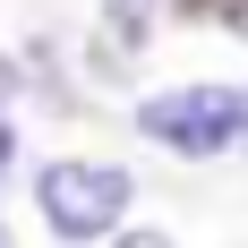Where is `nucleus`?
I'll list each match as a JSON object with an SVG mask.
<instances>
[{"label":"nucleus","mask_w":248,"mask_h":248,"mask_svg":"<svg viewBox=\"0 0 248 248\" xmlns=\"http://www.w3.org/2000/svg\"><path fill=\"white\" fill-rule=\"evenodd\" d=\"M111 248H171V240H154V231H128V240H111Z\"/></svg>","instance_id":"4"},{"label":"nucleus","mask_w":248,"mask_h":248,"mask_svg":"<svg viewBox=\"0 0 248 248\" xmlns=\"http://www.w3.org/2000/svg\"><path fill=\"white\" fill-rule=\"evenodd\" d=\"M137 128H146L163 154H231L248 137V86H163V94L137 103Z\"/></svg>","instance_id":"1"},{"label":"nucleus","mask_w":248,"mask_h":248,"mask_svg":"<svg viewBox=\"0 0 248 248\" xmlns=\"http://www.w3.org/2000/svg\"><path fill=\"white\" fill-rule=\"evenodd\" d=\"M240 146H248V137H240Z\"/></svg>","instance_id":"7"},{"label":"nucleus","mask_w":248,"mask_h":248,"mask_svg":"<svg viewBox=\"0 0 248 248\" xmlns=\"http://www.w3.org/2000/svg\"><path fill=\"white\" fill-rule=\"evenodd\" d=\"M0 248H9V231H0Z\"/></svg>","instance_id":"6"},{"label":"nucleus","mask_w":248,"mask_h":248,"mask_svg":"<svg viewBox=\"0 0 248 248\" xmlns=\"http://www.w3.org/2000/svg\"><path fill=\"white\" fill-rule=\"evenodd\" d=\"M9 94H17V69H9V60H0V103H9Z\"/></svg>","instance_id":"5"},{"label":"nucleus","mask_w":248,"mask_h":248,"mask_svg":"<svg viewBox=\"0 0 248 248\" xmlns=\"http://www.w3.org/2000/svg\"><path fill=\"white\" fill-rule=\"evenodd\" d=\"M111 17H120V26H137V17H146V0H111Z\"/></svg>","instance_id":"3"},{"label":"nucleus","mask_w":248,"mask_h":248,"mask_svg":"<svg viewBox=\"0 0 248 248\" xmlns=\"http://www.w3.org/2000/svg\"><path fill=\"white\" fill-rule=\"evenodd\" d=\"M128 171H111V163H43L34 171V205H43V223L60 231V240H111L128 214Z\"/></svg>","instance_id":"2"}]
</instances>
